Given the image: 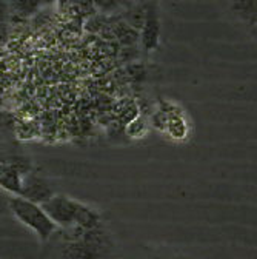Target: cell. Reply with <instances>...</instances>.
<instances>
[{
    "label": "cell",
    "mask_w": 257,
    "mask_h": 259,
    "mask_svg": "<svg viewBox=\"0 0 257 259\" xmlns=\"http://www.w3.org/2000/svg\"><path fill=\"white\" fill-rule=\"evenodd\" d=\"M8 205L14 218L29 230H33L42 242L48 241L59 229L45 208L36 202H31L22 196H11Z\"/></svg>",
    "instance_id": "1"
},
{
    "label": "cell",
    "mask_w": 257,
    "mask_h": 259,
    "mask_svg": "<svg viewBox=\"0 0 257 259\" xmlns=\"http://www.w3.org/2000/svg\"><path fill=\"white\" fill-rule=\"evenodd\" d=\"M42 207L45 208L48 216L56 222L57 227L70 229V227H74L77 222L80 202L65 196V194H54Z\"/></svg>",
    "instance_id": "2"
},
{
    "label": "cell",
    "mask_w": 257,
    "mask_h": 259,
    "mask_svg": "<svg viewBox=\"0 0 257 259\" xmlns=\"http://www.w3.org/2000/svg\"><path fill=\"white\" fill-rule=\"evenodd\" d=\"M56 194L53 185L42 176L34 175V173H29L23 178V184H22V193L20 196L31 201V202H36L39 205L46 204L53 196Z\"/></svg>",
    "instance_id": "3"
},
{
    "label": "cell",
    "mask_w": 257,
    "mask_h": 259,
    "mask_svg": "<svg viewBox=\"0 0 257 259\" xmlns=\"http://www.w3.org/2000/svg\"><path fill=\"white\" fill-rule=\"evenodd\" d=\"M160 39V19L157 8L152 4L146 7V19L140 29V45L145 51H154L159 47Z\"/></svg>",
    "instance_id": "4"
},
{
    "label": "cell",
    "mask_w": 257,
    "mask_h": 259,
    "mask_svg": "<svg viewBox=\"0 0 257 259\" xmlns=\"http://www.w3.org/2000/svg\"><path fill=\"white\" fill-rule=\"evenodd\" d=\"M23 178L22 171L11 162L0 160V188L4 191L10 193L11 196H20Z\"/></svg>",
    "instance_id": "5"
},
{
    "label": "cell",
    "mask_w": 257,
    "mask_h": 259,
    "mask_svg": "<svg viewBox=\"0 0 257 259\" xmlns=\"http://www.w3.org/2000/svg\"><path fill=\"white\" fill-rule=\"evenodd\" d=\"M113 36L125 48L134 47L136 44L140 42V31H137L133 26H130L125 20H120V22H117L114 25V28H113Z\"/></svg>",
    "instance_id": "6"
},
{
    "label": "cell",
    "mask_w": 257,
    "mask_h": 259,
    "mask_svg": "<svg viewBox=\"0 0 257 259\" xmlns=\"http://www.w3.org/2000/svg\"><path fill=\"white\" fill-rule=\"evenodd\" d=\"M146 7L148 5H143V4H131L128 5L123 11V20L133 26L134 29L140 31L143 28V23H145V19H146Z\"/></svg>",
    "instance_id": "7"
},
{
    "label": "cell",
    "mask_w": 257,
    "mask_h": 259,
    "mask_svg": "<svg viewBox=\"0 0 257 259\" xmlns=\"http://www.w3.org/2000/svg\"><path fill=\"white\" fill-rule=\"evenodd\" d=\"M11 14H17L20 17H29L39 13L42 8L40 0H8Z\"/></svg>",
    "instance_id": "8"
},
{
    "label": "cell",
    "mask_w": 257,
    "mask_h": 259,
    "mask_svg": "<svg viewBox=\"0 0 257 259\" xmlns=\"http://www.w3.org/2000/svg\"><path fill=\"white\" fill-rule=\"evenodd\" d=\"M167 133L176 139V141H182L188 136L189 133V126L185 120V117L182 114H174L170 116L168 123H167Z\"/></svg>",
    "instance_id": "9"
},
{
    "label": "cell",
    "mask_w": 257,
    "mask_h": 259,
    "mask_svg": "<svg viewBox=\"0 0 257 259\" xmlns=\"http://www.w3.org/2000/svg\"><path fill=\"white\" fill-rule=\"evenodd\" d=\"M149 130V122L143 116H137L134 120H131L126 125V136H130L131 139H140L145 138Z\"/></svg>",
    "instance_id": "10"
},
{
    "label": "cell",
    "mask_w": 257,
    "mask_h": 259,
    "mask_svg": "<svg viewBox=\"0 0 257 259\" xmlns=\"http://www.w3.org/2000/svg\"><path fill=\"white\" fill-rule=\"evenodd\" d=\"M91 5L102 14H111L128 7V0H89Z\"/></svg>",
    "instance_id": "11"
},
{
    "label": "cell",
    "mask_w": 257,
    "mask_h": 259,
    "mask_svg": "<svg viewBox=\"0 0 257 259\" xmlns=\"http://www.w3.org/2000/svg\"><path fill=\"white\" fill-rule=\"evenodd\" d=\"M8 162H11L13 165H16L23 176L29 175L31 173V159L29 157H25V156H11L7 159Z\"/></svg>",
    "instance_id": "12"
},
{
    "label": "cell",
    "mask_w": 257,
    "mask_h": 259,
    "mask_svg": "<svg viewBox=\"0 0 257 259\" xmlns=\"http://www.w3.org/2000/svg\"><path fill=\"white\" fill-rule=\"evenodd\" d=\"M10 14H11V10H10L8 0H0V25H2L4 22H7Z\"/></svg>",
    "instance_id": "13"
},
{
    "label": "cell",
    "mask_w": 257,
    "mask_h": 259,
    "mask_svg": "<svg viewBox=\"0 0 257 259\" xmlns=\"http://www.w3.org/2000/svg\"><path fill=\"white\" fill-rule=\"evenodd\" d=\"M56 2H57V0H40L42 7H51V5H54Z\"/></svg>",
    "instance_id": "14"
}]
</instances>
